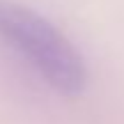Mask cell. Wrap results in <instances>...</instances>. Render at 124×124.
<instances>
[{"instance_id":"cell-1","label":"cell","mask_w":124,"mask_h":124,"mask_svg":"<svg viewBox=\"0 0 124 124\" xmlns=\"http://www.w3.org/2000/svg\"><path fill=\"white\" fill-rule=\"evenodd\" d=\"M0 39L58 92H83L87 67L80 51L39 12L14 0H0Z\"/></svg>"}]
</instances>
